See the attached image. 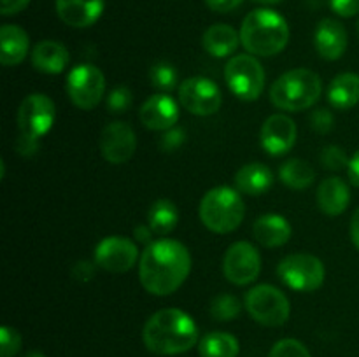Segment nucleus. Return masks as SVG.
Listing matches in <instances>:
<instances>
[{
	"label": "nucleus",
	"mask_w": 359,
	"mask_h": 357,
	"mask_svg": "<svg viewBox=\"0 0 359 357\" xmlns=\"http://www.w3.org/2000/svg\"><path fill=\"white\" fill-rule=\"evenodd\" d=\"M280 181L291 189H305L314 182V168L304 160H290L280 167Z\"/></svg>",
	"instance_id": "nucleus-28"
},
{
	"label": "nucleus",
	"mask_w": 359,
	"mask_h": 357,
	"mask_svg": "<svg viewBox=\"0 0 359 357\" xmlns=\"http://www.w3.org/2000/svg\"><path fill=\"white\" fill-rule=\"evenodd\" d=\"M277 275L291 289L312 293L323 286L326 270L321 259L316 255L291 254L279 262Z\"/></svg>",
	"instance_id": "nucleus-8"
},
{
	"label": "nucleus",
	"mask_w": 359,
	"mask_h": 357,
	"mask_svg": "<svg viewBox=\"0 0 359 357\" xmlns=\"http://www.w3.org/2000/svg\"><path fill=\"white\" fill-rule=\"evenodd\" d=\"M139 248L123 237L104 238L95 248V265L111 273H125L137 262Z\"/></svg>",
	"instance_id": "nucleus-13"
},
{
	"label": "nucleus",
	"mask_w": 359,
	"mask_h": 357,
	"mask_svg": "<svg viewBox=\"0 0 359 357\" xmlns=\"http://www.w3.org/2000/svg\"><path fill=\"white\" fill-rule=\"evenodd\" d=\"M273 182V175L270 168L263 163L244 164L235 175V184L238 191L251 196H259L270 189Z\"/></svg>",
	"instance_id": "nucleus-24"
},
{
	"label": "nucleus",
	"mask_w": 359,
	"mask_h": 357,
	"mask_svg": "<svg viewBox=\"0 0 359 357\" xmlns=\"http://www.w3.org/2000/svg\"><path fill=\"white\" fill-rule=\"evenodd\" d=\"M67 93L76 107L91 111L100 104L105 93L104 74L91 63L74 66L67 76Z\"/></svg>",
	"instance_id": "nucleus-9"
},
{
	"label": "nucleus",
	"mask_w": 359,
	"mask_h": 357,
	"mask_svg": "<svg viewBox=\"0 0 359 357\" xmlns=\"http://www.w3.org/2000/svg\"><path fill=\"white\" fill-rule=\"evenodd\" d=\"M149 79L153 86H156L161 91H172L177 86V70L170 63H156L151 66Z\"/></svg>",
	"instance_id": "nucleus-29"
},
{
	"label": "nucleus",
	"mask_w": 359,
	"mask_h": 357,
	"mask_svg": "<svg viewBox=\"0 0 359 357\" xmlns=\"http://www.w3.org/2000/svg\"><path fill=\"white\" fill-rule=\"evenodd\" d=\"M182 142H184V132L177 128H170L161 136V149L168 153V150L177 149Z\"/></svg>",
	"instance_id": "nucleus-37"
},
{
	"label": "nucleus",
	"mask_w": 359,
	"mask_h": 357,
	"mask_svg": "<svg viewBox=\"0 0 359 357\" xmlns=\"http://www.w3.org/2000/svg\"><path fill=\"white\" fill-rule=\"evenodd\" d=\"M255 2H258V4H279L280 0H255Z\"/></svg>",
	"instance_id": "nucleus-46"
},
{
	"label": "nucleus",
	"mask_w": 359,
	"mask_h": 357,
	"mask_svg": "<svg viewBox=\"0 0 359 357\" xmlns=\"http://www.w3.org/2000/svg\"><path fill=\"white\" fill-rule=\"evenodd\" d=\"M133 233H135L137 240L142 241V244H153V241H151V238H153V230H151L149 226H137Z\"/></svg>",
	"instance_id": "nucleus-43"
},
{
	"label": "nucleus",
	"mask_w": 359,
	"mask_h": 357,
	"mask_svg": "<svg viewBox=\"0 0 359 357\" xmlns=\"http://www.w3.org/2000/svg\"><path fill=\"white\" fill-rule=\"evenodd\" d=\"M224 79L235 97L251 102L263 93L265 70L255 56L237 55L224 66Z\"/></svg>",
	"instance_id": "nucleus-6"
},
{
	"label": "nucleus",
	"mask_w": 359,
	"mask_h": 357,
	"mask_svg": "<svg viewBox=\"0 0 359 357\" xmlns=\"http://www.w3.org/2000/svg\"><path fill=\"white\" fill-rule=\"evenodd\" d=\"M37 142L39 140H32V139H27V136H20L16 147L21 154H25V156H27V154L35 153V149H37Z\"/></svg>",
	"instance_id": "nucleus-41"
},
{
	"label": "nucleus",
	"mask_w": 359,
	"mask_h": 357,
	"mask_svg": "<svg viewBox=\"0 0 359 357\" xmlns=\"http://www.w3.org/2000/svg\"><path fill=\"white\" fill-rule=\"evenodd\" d=\"M351 238H353V244L359 248V209L351 219Z\"/></svg>",
	"instance_id": "nucleus-44"
},
{
	"label": "nucleus",
	"mask_w": 359,
	"mask_h": 357,
	"mask_svg": "<svg viewBox=\"0 0 359 357\" xmlns=\"http://www.w3.org/2000/svg\"><path fill=\"white\" fill-rule=\"evenodd\" d=\"M102 156L112 164L126 163L133 156L137 149V136L133 133L132 126L123 121L109 122L100 133Z\"/></svg>",
	"instance_id": "nucleus-14"
},
{
	"label": "nucleus",
	"mask_w": 359,
	"mask_h": 357,
	"mask_svg": "<svg viewBox=\"0 0 359 357\" xmlns=\"http://www.w3.org/2000/svg\"><path fill=\"white\" fill-rule=\"evenodd\" d=\"M290 41V27L279 13L256 9L245 16L241 28V42L245 51L256 56H273Z\"/></svg>",
	"instance_id": "nucleus-3"
},
{
	"label": "nucleus",
	"mask_w": 359,
	"mask_h": 357,
	"mask_svg": "<svg viewBox=\"0 0 359 357\" xmlns=\"http://www.w3.org/2000/svg\"><path fill=\"white\" fill-rule=\"evenodd\" d=\"M72 275L74 279L79 280V282H88V280L93 279L95 275V265L90 261H77L72 266Z\"/></svg>",
	"instance_id": "nucleus-38"
},
{
	"label": "nucleus",
	"mask_w": 359,
	"mask_h": 357,
	"mask_svg": "<svg viewBox=\"0 0 359 357\" xmlns=\"http://www.w3.org/2000/svg\"><path fill=\"white\" fill-rule=\"evenodd\" d=\"M316 49H318L319 56L328 62L342 58V55L347 49V31L342 23L337 20L326 18L318 24L316 30Z\"/></svg>",
	"instance_id": "nucleus-18"
},
{
	"label": "nucleus",
	"mask_w": 359,
	"mask_h": 357,
	"mask_svg": "<svg viewBox=\"0 0 359 357\" xmlns=\"http://www.w3.org/2000/svg\"><path fill=\"white\" fill-rule=\"evenodd\" d=\"M56 108L49 97L42 93L28 94L20 105L18 111V126L21 136L39 140L51 130L55 122Z\"/></svg>",
	"instance_id": "nucleus-10"
},
{
	"label": "nucleus",
	"mask_w": 359,
	"mask_h": 357,
	"mask_svg": "<svg viewBox=\"0 0 359 357\" xmlns=\"http://www.w3.org/2000/svg\"><path fill=\"white\" fill-rule=\"evenodd\" d=\"M244 0H205L207 7L216 13H231L233 9H237Z\"/></svg>",
	"instance_id": "nucleus-39"
},
{
	"label": "nucleus",
	"mask_w": 359,
	"mask_h": 357,
	"mask_svg": "<svg viewBox=\"0 0 359 357\" xmlns=\"http://www.w3.org/2000/svg\"><path fill=\"white\" fill-rule=\"evenodd\" d=\"M203 48L209 55L216 56V58H224V56H230L231 52L237 51L238 42H241V35L237 34L235 28H231L230 24L217 23L212 24L210 28H207V31L203 34Z\"/></svg>",
	"instance_id": "nucleus-23"
},
{
	"label": "nucleus",
	"mask_w": 359,
	"mask_h": 357,
	"mask_svg": "<svg viewBox=\"0 0 359 357\" xmlns=\"http://www.w3.org/2000/svg\"><path fill=\"white\" fill-rule=\"evenodd\" d=\"M139 115L146 128L163 132V130L174 128L179 119V107L168 94L158 93L147 98Z\"/></svg>",
	"instance_id": "nucleus-16"
},
{
	"label": "nucleus",
	"mask_w": 359,
	"mask_h": 357,
	"mask_svg": "<svg viewBox=\"0 0 359 357\" xmlns=\"http://www.w3.org/2000/svg\"><path fill=\"white\" fill-rule=\"evenodd\" d=\"M252 233H255V238L263 247L276 248L290 241L293 230H291V224L283 216L269 214V216H262L259 219H256L255 226H252Z\"/></svg>",
	"instance_id": "nucleus-19"
},
{
	"label": "nucleus",
	"mask_w": 359,
	"mask_h": 357,
	"mask_svg": "<svg viewBox=\"0 0 359 357\" xmlns=\"http://www.w3.org/2000/svg\"><path fill=\"white\" fill-rule=\"evenodd\" d=\"M69 51L55 41H42L32 51V65L42 74H62L69 65Z\"/></svg>",
	"instance_id": "nucleus-21"
},
{
	"label": "nucleus",
	"mask_w": 359,
	"mask_h": 357,
	"mask_svg": "<svg viewBox=\"0 0 359 357\" xmlns=\"http://www.w3.org/2000/svg\"><path fill=\"white\" fill-rule=\"evenodd\" d=\"M262 270L259 252L249 241H235L223 258V273L235 286H248Z\"/></svg>",
	"instance_id": "nucleus-12"
},
{
	"label": "nucleus",
	"mask_w": 359,
	"mask_h": 357,
	"mask_svg": "<svg viewBox=\"0 0 359 357\" xmlns=\"http://www.w3.org/2000/svg\"><path fill=\"white\" fill-rule=\"evenodd\" d=\"M21 349L20 332L9 326H2L0 329V356L14 357Z\"/></svg>",
	"instance_id": "nucleus-32"
},
{
	"label": "nucleus",
	"mask_w": 359,
	"mask_h": 357,
	"mask_svg": "<svg viewBox=\"0 0 359 357\" xmlns=\"http://www.w3.org/2000/svg\"><path fill=\"white\" fill-rule=\"evenodd\" d=\"M245 206L241 195L231 188H214L200 203V219L214 233H230L244 219Z\"/></svg>",
	"instance_id": "nucleus-5"
},
{
	"label": "nucleus",
	"mask_w": 359,
	"mask_h": 357,
	"mask_svg": "<svg viewBox=\"0 0 359 357\" xmlns=\"http://www.w3.org/2000/svg\"><path fill=\"white\" fill-rule=\"evenodd\" d=\"M30 38L18 24H4L0 28V62L2 65H18L27 58Z\"/></svg>",
	"instance_id": "nucleus-20"
},
{
	"label": "nucleus",
	"mask_w": 359,
	"mask_h": 357,
	"mask_svg": "<svg viewBox=\"0 0 359 357\" xmlns=\"http://www.w3.org/2000/svg\"><path fill=\"white\" fill-rule=\"evenodd\" d=\"M179 102L188 112L196 115L216 114L223 104V94L207 77H189L179 86Z\"/></svg>",
	"instance_id": "nucleus-11"
},
{
	"label": "nucleus",
	"mask_w": 359,
	"mask_h": 357,
	"mask_svg": "<svg viewBox=\"0 0 359 357\" xmlns=\"http://www.w3.org/2000/svg\"><path fill=\"white\" fill-rule=\"evenodd\" d=\"M198 350L202 357H237L241 345L230 332L214 331L200 340Z\"/></svg>",
	"instance_id": "nucleus-26"
},
{
	"label": "nucleus",
	"mask_w": 359,
	"mask_h": 357,
	"mask_svg": "<svg viewBox=\"0 0 359 357\" xmlns=\"http://www.w3.org/2000/svg\"><path fill=\"white\" fill-rule=\"evenodd\" d=\"M245 308L256 322L269 328L283 326L290 318V301L273 286H256L245 294Z\"/></svg>",
	"instance_id": "nucleus-7"
},
{
	"label": "nucleus",
	"mask_w": 359,
	"mask_h": 357,
	"mask_svg": "<svg viewBox=\"0 0 359 357\" xmlns=\"http://www.w3.org/2000/svg\"><path fill=\"white\" fill-rule=\"evenodd\" d=\"M269 357H311L307 346L293 338H286L277 342L270 350Z\"/></svg>",
	"instance_id": "nucleus-31"
},
{
	"label": "nucleus",
	"mask_w": 359,
	"mask_h": 357,
	"mask_svg": "<svg viewBox=\"0 0 359 357\" xmlns=\"http://www.w3.org/2000/svg\"><path fill=\"white\" fill-rule=\"evenodd\" d=\"M105 0H56L60 20L74 28L91 27L104 13Z\"/></svg>",
	"instance_id": "nucleus-17"
},
{
	"label": "nucleus",
	"mask_w": 359,
	"mask_h": 357,
	"mask_svg": "<svg viewBox=\"0 0 359 357\" xmlns=\"http://www.w3.org/2000/svg\"><path fill=\"white\" fill-rule=\"evenodd\" d=\"M30 4V0H0V13L4 16L18 14Z\"/></svg>",
	"instance_id": "nucleus-40"
},
{
	"label": "nucleus",
	"mask_w": 359,
	"mask_h": 357,
	"mask_svg": "<svg viewBox=\"0 0 359 357\" xmlns=\"http://www.w3.org/2000/svg\"><path fill=\"white\" fill-rule=\"evenodd\" d=\"M132 102H133L132 91H130L126 86H118L109 93L107 108L111 112L119 114V112L128 111V108L132 107Z\"/></svg>",
	"instance_id": "nucleus-33"
},
{
	"label": "nucleus",
	"mask_w": 359,
	"mask_h": 357,
	"mask_svg": "<svg viewBox=\"0 0 359 357\" xmlns=\"http://www.w3.org/2000/svg\"><path fill=\"white\" fill-rule=\"evenodd\" d=\"M311 125L316 132L319 133H328L333 126V115L332 112L326 111V108H318V111L312 112L311 115Z\"/></svg>",
	"instance_id": "nucleus-35"
},
{
	"label": "nucleus",
	"mask_w": 359,
	"mask_h": 357,
	"mask_svg": "<svg viewBox=\"0 0 359 357\" xmlns=\"http://www.w3.org/2000/svg\"><path fill=\"white\" fill-rule=\"evenodd\" d=\"M351 202L349 186L339 177H328L318 189V205L328 216H340Z\"/></svg>",
	"instance_id": "nucleus-22"
},
{
	"label": "nucleus",
	"mask_w": 359,
	"mask_h": 357,
	"mask_svg": "<svg viewBox=\"0 0 359 357\" xmlns=\"http://www.w3.org/2000/svg\"><path fill=\"white\" fill-rule=\"evenodd\" d=\"M191 272V255L177 240H156L144 248L139 262V279L154 296H168L184 284Z\"/></svg>",
	"instance_id": "nucleus-1"
},
{
	"label": "nucleus",
	"mask_w": 359,
	"mask_h": 357,
	"mask_svg": "<svg viewBox=\"0 0 359 357\" xmlns=\"http://www.w3.org/2000/svg\"><path fill=\"white\" fill-rule=\"evenodd\" d=\"M330 4H332V9L342 18L359 14V0H330Z\"/></svg>",
	"instance_id": "nucleus-36"
},
{
	"label": "nucleus",
	"mask_w": 359,
	"mask_h": 357,
	"mask_svg": "<svg viewBox=\"0 0 359 357\" xmlns=\"http://www.w3.org/2000/svg\"><path fill=\"white\" fill-rule=\"evenodd\" d=\"M328 100L339 111H347L359 104V76L346 72L337 76L328 88Z\"/></svg>",
	"instance_id": "nucleus-25"
},
{
	"label": "nucleus",
	"mask_w": 359,
	"mask_h": 357,
	"mask_svg": "<svg viewBox=\"0 0 359 357\" xmlns=\"http://www.w3.org/2000/svg\"><path fill=\"white\" fill-rule=\"evenodd\" d=\"M241 314V303L231 294H221L210 304V315L216 321H233Z\"/></svg>",
	"instance_id": "nucleus-30"
},
{
	"label": "nucleus",
	"mask_w": 359,
	"mask_h": 357,
	"mask_svg": "<svg viewBox=\"0 0 359 357\" xmlns=\"http://www.w3.org/2000/svg\"><path fill=\"white\" fill-rule=\"evenodd\" d=\"M358 31H359V21H358Z\"/></svg>",
	"instance_id": "nucleus-47"
},
{
	"label": "nucleus",
	"mask_w": 359,
	"mask_h": 357,
	"mask_svg": "<svg viewBox=\"0 0 359 357\" xmlns=\"http://www.w3.org/2000/svg\"><path fill=\"white\" fill-rule=\"evenodd\" d=\"M347 172H349V178L354 186L359 188V150L351 158L349 167H347Z\"/></svg>",
	"instance_id": "nucleus-42"
},
{
	"label": "nucleus",
	"mask_w": 359,
	"mask_h": 357,
	"mask_svg": "<svg viewBox=\"0 0 359 357\" xmlns=\"http://www.w3.org/2000/svg\"><path fill=\"white\" fill-rule=\"evenodd\" d=\"M25 357H46V356H44V354L37 352V350H32V352H28Z\"/></svg>",
	"instance_id": "nucleus-45"
},
{
	"label": "nucleus",
	"mask_w": 359,
	"mask_h": 357,
	"mask_svg": "<svg viewBox=\"0 0 359 357\" xmlns=\"http://www.w3.org/2000/svg\"><path fill=\"white\" fill-rule=\"evenodd\" d=\"M321 163L325 164L328 170H342L344 167H349V160L342 147L328 146L323 149L321 153Z\"/></svg>",
	"instance_id": "nucleus-34"
},
{
	"label": "nucleus",
	"mask_w": 359,
	"mask_h": 357,
	"mask_svg": "<svg viewBox=\"0 0 359 357\" xmlns=\"http://www.w3.org/2000/svg\"><path fill=\"white\" fill-rule=\"evenodd\" d=\"M297 142V125L283 114H273L262 126V146L272 156H280L293 149Z\"/></svg>",
	"instance_id": "nucleus-15"
},
{
	"label": "nucleus",
	"mask_w": 359,
	"mask_h": 357,
	"mask_svg": "<svg viewBox=\"0 0 359 357\" xmlns=\"http://www.w3.org/2000/svg\"><path fill=\"white\" fill-rule=\"evenodd\" d=\"M142 338L151 352L158 356H177L196 345L198 328L186 312L163 308L147 318Z\"/></svg>",
	"instance_id": "nucleus-2"
},
{
	"label": "nucleus",
	"mask_w": 359,
	"mask_h": 357,
	"mask_svg": "<svg viewBox=\"0 0 359 357\" xmlns=\"http://www.w3.org/2000/svg\"><path fill=\"white\" fill-rule=\"evenodd\" d=\"M147 220H149V227L153 230V233L168 234L177 226L179 210L170 200H158L151 205Z\"/></svg>",
	"instance_id": "nucleus-27"
},
{
	"label": "nucleus",
	"mask_w": 359,
	"mask_h": 357,
	"mask_svg": "<svg viewBox=\"0 0 359 357\" xmlns=\"http://www.w3.org/2000/svg\"><path fill=\"white\" fill-rule=\"evenodd\" d=\"M321 77L309 69H294L283 74L270 88V100L284 111H304L319 100Z\"/></svg>",
	"instance_id": "nucleus-4"
}]
</instances>
